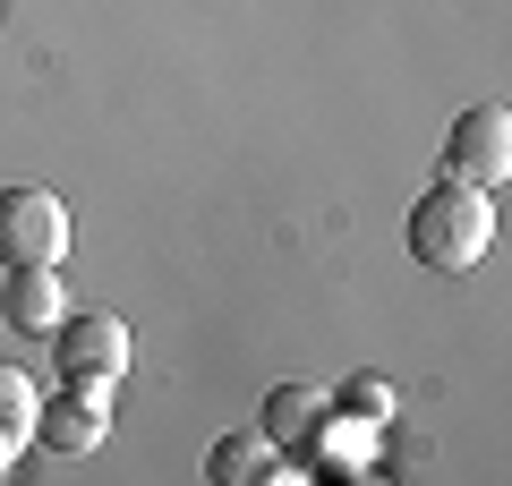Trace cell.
<instances>
[{
	"mask_svg": "<svg viewBox=\"0 0 512 486\" xmlns=\"http://www.w3.org/2000/svg\"><path fill=\"white\" fill-rule=\"evenodd\" d=\"M444 180H470V188L512 180V111L504 103H478V111L453 120V137H444Z\"/></svg>",
	"mask_w": 512,
	"mask_h": 486,
	"instance_id": "cell-4",
	"label": "cell"
},
{
	"mask_svg": "<svg viewBox=\"0 0 512 486\" xmlns=\"http://www.w3.org/2000/svg\"><path fill=\"white\" fill-rule=\"evenodd\" d=\"M128 359H137V342H128V324L111 316V307H69V316L52 324V367L60 384H120Z\"/></svg>",
	"mask_w": 512,
	"mask_h": 486,
	"instance_id": "cell-2",
	"label": "cell"
},
{
	"mask_svg": "<svg viewBox=\"0 0 512 486\" xmlns=\"http://www.w3.org/2000/svg\"><path fill=\"white\" fill-rule=\"evenodd\" d=\"M69 282H60V265H9V282H0V316H9V333H35V342H52V324L69 316Z\"/></svg>",
	"mask_w": 512,
	"mask_h": 486,
	"instance_id": "cell-7",
	"label": "cell"
},
{
	"mask_svg": "<svg viewBox=\"0 0 512 486\" xmlns=\"http://www.w3.org/2000/svg\"><path fill=\"white\" fill-rule=\"evenodd\" d=\"M384 435L393 427H376V418H359V410H325V427L308 435L299 469H308V478H367L376 452H384Z\"/></svg>",
	"mask_w": 512,
	"mask_h": 486,
	"instance_id": "cell-5",
	"label": "cell"
},
{
	"mask_svg": "<svg viewBox=\"0 0 512 486\" xmlns=\"http://www.w3.org/2000/svg\"><path fill=\"white\" fill-rule=\"evenodd\" d=\"M325 410H333L325 384H274V393H265V435L291 452V469H299V452H308V435L325 427Z\"/></svg>",
	"mask_w": 512,
	"mask_h": 486,
	"instance_id": "cell-9",
	"label": "cell"
},
{
	"mask_svg": "<svg viewBox=\"0 0 512 486\" xmlns=\"http://www.w3.org/2000/svg\"><path fill=\"white\" fill-rule=\"evenodd\" d=\"M69 256V205L52 188H0V265H60Z\"/></svg>",
	"mask_w": 512,
	"mask_h": 486,
	"instance_id": "cell-3",
	"label": "cell"
},
{
	"mask_svg": "<svg viewBox=\"0 0 512 486\" xmlns=\"http://www.w3.org/2000/svg\"><path fill=\"white\" fill-rule=\"evenodd\" d=\"M103 435H111V393H103V384H60V393H43L35 444H52V452H94Z\"/></svg>",
	"mask_w": 512,
	"mask_h": 486,
	"instance_id": "cell-6",
	"label": "cell"
},
{
	"mask_svg": "<svg viewBox=\"0 0 512 486\" xmlns=\"http://www.w3.org/2000/svg\"><path fill=\"white\" fill-rule=\"evenodd\" d=\"M18 452H26V444H9V435H0V478H9V469H18Z\"/></svg>",
	"mask_w": 512,
	"mask_h": 486,
	"instance_id": "cell-12",
	"label": "cell"
},
{
	"mask_svg": "<svg viewBox=\"0 0 512 486\" xmlns=\"http://www.w3.org/2000/svg\"><path fill=\"white\" fill-rule=\"evenodd\" d=\"M35 410H43V384L0 359V435H9V444H35Z\"/></svg>",
	"mask_w": 512,
	"mask_h": 486,
	"instance_id": "cell-10",
	"label": "cell"
},
{
	"mask_svg": "<svg viewBox=\"0 0 512 486\" xmlns=\"http://www.w3.org/2000/svg\"><path fill=\"white\" fill-rule=\"evenodd\" d=\"M495 188H470V180H436L419 205H410V256H419L427 273H470L487 265L495 248Z\"/></svg>",
	"mask_w": 512,
	"mask_h": 486,
	"instance_id": "cell-1",
	"label": "cell"
},
{
	"mask_svg": "<svg viewBox=\"0 0 512 486\" xmlns=\"http://www.w3.org/2000/svg\"><path fill=\"white\" fill-rule=\"evenodd\" d=\"M205 478H214V486H282V478H291V452H282L265 427H256V435H222V444L205 452Z\"/></svg>",
	"mask_w": 512,
	"mask_h": 486,
	"instance_id": "cell-8",
	"label": "cell"
},
{
	"mask_svg": "<svg viewBox=\"0 0 512 486\" xmlns=\"http://www.w3.org/2000/svg\"><path fill=\"white\" fill-rule=\"evenodd\" d=\"M333 410H359V418H376V427H393V384H376V376H350L342 393H333Z\"/></svg>",
	"mask_w": 512,
	"mask_h": 486,
	"instance_id": "cell-11",
	"label": "cell"
}]
</instances>
